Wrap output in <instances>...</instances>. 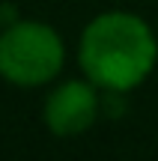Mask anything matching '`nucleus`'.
Returning a JSON list of instances; mask_svg holds the SVG:
<instances>
[{"label": "nucleus", "mask_w": 158, "mask_h": 161, "mask_svg": "<svg viewBox=\"0 0 158 161\" xmlns=\"http://www.w3.org/2000/svg\"><path fill=\"white\" fill-rule=\"evenodd\" d=\"M99 86L87 78H72L57 84L45 96L42 119L54 137H78L99 119Z\"/></svg>", "instance_id": "obj_3"}, {"label": "nucleus", "mask_w": 158, "mask_h": 161, "mask_svg": "<svg viewBox=\"0 0 158 161\" xmlns=\"http://www.w3.org/2000/svg\"><path fill=\"white\" fill-rule=\"evenodd\" d=\"M66 66L63 36L45 21H12L0 33V78L21 90L48 86Z\"/></svg>", "instance_id": "obj_2"}, {"label": "nucleus", "mask_w": 158, "mask_h": 161, "mask_svg": "<svg viewBox=\"0 0 158 161\" xmlns=\"http://www.w3.org/2000/svg\"><path fill=\"white\" fill-rule=\"evenodd\" d=\"M78 66L99 90L131 92L146 84L158 66V36L137 12H99L81 30Z\"/></svg>", "instance_id": "obj_1"}]
</instances>
